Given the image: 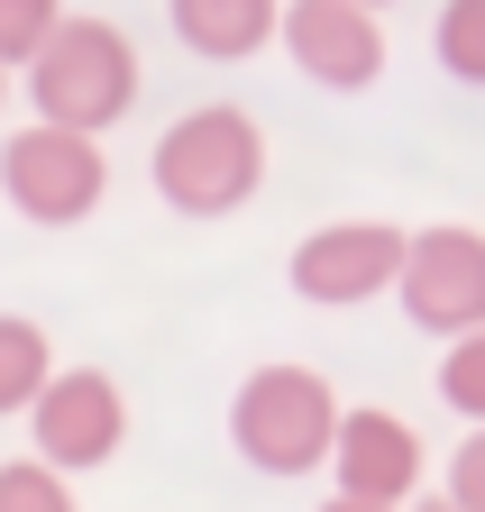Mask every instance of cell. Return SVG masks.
Returning <instances> with one entry per match:
<instances>
[{
    "instance_id": "obj_11",
    "label": "cell",
    "mask_w": 485,
    "mask_h": 512,
    "mask_svg": "<svg viewBox=\"0 0 485 512\" xmlns=\"http://www.w3.org/2000/svg\"><path fill=\"white\" fill-rule=\"evenodd\" d=\"M46 375H55L46 330H37V320H19V311H0V412H28V403L46 394Z\"/></svg>"
},
{
    "instance_id": "obj_15",
    "label": "cell",
    "mask_w": 485,
    "mask_h": 512,
    "mask_svg": "<svg viewBox=\"0 0 485 512\" xmlns=\"http://www.w3.org/2000/svg\"><path fill=\"white\" fill-rule=\"evenodd\" d=\"M440 394L485 430V330H467V339H449V357H440Z\"/></svg>"
},
{
    "instance_id": "obj_18",
    "label": "cell",
    "mask_w": 485,
    "mask_h": 512,
    "mask_svg": "<svg viewBox=\"0 0 485 512\" xmlns=\"http://www.w3.org/2000/svg\"><path fill=\"white\" fill-rule=\"evenodd\" d=\"M412 512H458V503L449 494H412Z\"/></svg>"
},
{
    "instance_id": "obj_1",
    "label": "cell",
    "mask_w": 485,
    "mask_h": 512,
    "mask_svg": "<svg viewBox=\"0 0 485 512\" xmlns=\"http://www.w3.org/2000/svg\"><path fill=\"white\" fill-rule=\"evenodd\" d=\"M257 183H266V128H257L248 110H229V101L184 110V119L156 138V192H165L184 220L238 211Z\"/></svg>"
},
{
    "instance_id": "obj_19",
    "label": "cell",
    "mask_w": 485,
    "mask_h": 512,
    "mask_svg": "<svg viewBox=\"0 0 485 512\" xmlns=\"http://www.w3.org/2000/svg\"><path fill=\"white\" fill-rule=\"evenodd\" d=\"M357 10H385V0H357Z\"/></svg>"
},
{
    "instance_id": "obj_5",
    "label": "cell",
    "mask_w": 485,
    "mask_h": 512,
    "mask_svg": "<svg viewBox=\"0 0 485 512\" xmlns=\"http://www.w3.org/2000/svg\"><path fill=\"white\" fill-rule=\"evenodd\" d=\"M28 430H37V458L55 476L101 467V458H119V439H129V403H119V384L101 366H55L46 394L28 403Z\"/></svg>"
},
{
    "instance_id": "obj_14",
    "label": "cell",
    "mask_w": 485,
    "mask_h": 512,
    "mask_svg": "<svg viewBox=\"0 0 485 512\" xmlns=\"http://www.w3.org/2000/svg\"><path fill=\"white\" fill-rule=\"evenodd\" d=\"M65 28L55 0H0V64H37V46Z\"/></svg>"
},
{
    "instance_id": "obj_10",
    "label": "cell",
    "mask_w": 485,
    "mask_h": 512,
    "mask_svg": "<svg viewBox=\"0 0 485 512\" xmlns=\"http://www.w3.org/2000/svg\"><path fill=\"white\" fill-rule=\"evenodd\" d=\"M165 19H174V37H184L193 55L238 64V55H257L284 28V0H165Z\"/></svg>"
},
{
    "instance_id": "obj_6",
    "label": "cell",
    "mask_w": 485,
    "mask_h": 512,
    "mask_svg": "<svg viewBox=\"0 0 485 512\" xmlns=\"http://www.w3.org/2000/svg\"><path fill=\"white\" fill-rule=\"evenodd\" d=\"M403 229H385V220H330V229H312L293 247V293L302 302H321V311H348V302H376V293H394V275H403Z\"/></svg>"
},
{
    "instance_id": "obj_3",
    "label": "cell",
    "mask_w": 485,
    "mask_h": 512,
    "mask_svg": "<svg viewBox=\"0 0 485 512\" xmlns=\"http://www.w3.org/2000/svg\"><path fill=\"white\" fill-rule=\"evenodd\" d=\"M229 439H238V458L266 467V476H312L330 458V439H339L330 375H312V366H257L248 384H238V403H229Z\"/></svg>"
},
{
    "instance_id": "obj_16",
    "label": "cell",
    "mask_w": 485,
    "mask_h": 512,
    "mask_svg": "<svg viewBox=\"0 0 485 512\" xmlns=\"http://www.w3.org/2000/svg\"><path fill=\"white\" fill-rule=\"evenodd\" d=\"M449 503H458V512H485V430L458 439V458H449Z\"/></svg>"
},
{
    "instance_id": "obj_13",
    "label": "cell",
    "mask_w": 485,
    "mask_h": 512,
    "mask_svg": "<svg viewBox=\"0 0 485 512\" xmlns=\"http://www.w3.org/2000/svg\"><path fill=\"white\" fill-rule=\"evenodd\" d=\"M0 512H74V485L46 458H10L0 467Z\"/></svg>"
},
{
    "instance_id": "obj_17",
    "label": "cell",
    "mask_w": 485,
    "mask_h": 512,
    "mask_svg": "<svg viewBox=\"0 0 485 512\" xmlns=\"http://www.w3.org/2000/svg\"><path fill=\"white\" fill-rule=\"evenodd\" d=\"M321 512H385V503H357V494H330Z\"/></svg>"
},
{
    "instance_id": "obj_9",
    "label": "cell",
    "mask_w": 485,
    "mask_h": 512,
    "mask_svg": "<svg viewBox=\"0 0 485 512\" xmlns=\"http://www.w3.org/2000/svg\"><path fill=\"white\" fill-rule=\"evenodd\" d=\"M330 467H339V494L403 512V503L421 494V430H412L403 412H376V403H357V412H339Z\"/></svg>"
},
{
    "instance_id": "obj_8",
    "label": "cell",
    "mask_w": 485,
    "mask_h": 512,
    "mask_svg": "<svg viewBox=\"0 0 485 512\" xmlns=\"http://www.w3.org/2000/svg\"><path fill=\"white\" fill-rule=\"evenodd\" d=\"M275 37L321 92H367L385 74V28H376V10H357V0H293Z\"/></svg>"
},
{
    "instance_id": "obj_7",
    "label": "cell",
    "mask_w": 485,
    "mask_h": 512,
    "mask_svg": "<svg viewBox=\"0 0 485 512\" xmlns=\"http://www.w3.org/2000/svg\"><path fill=\"white\" fill-rule=\"evenodd\" d=\"M403 311L440 339H467L485 330V238L476 229H421L403 247V275H394Z\"/></svg>"
},
{
    "instance_id": "obj_12",
    "label": "cell",
    "mask_w": 485,
    "mask_h": 512,
    "mask_svg": "<svg viewBox=\"0 0 485 512\" xmlns=\"http://www.w3.org/2000/svg\"><path fill=\"white\" fill-rule=\"evenodd\" d=\"M431 46H440V64H449L458 83H485V0H449Z\"/></svg>"
},
{
    "instance_id": "obj_4",
    "label": "cell",
    "mask_w": 485,
    "mask_h": 512,
    "mask_svg": "<svg viewBox=\"0 0 485 512\" xmlns=\"http://www.w3.org/2000/svg\"><path fill=\"white\" fill-rule=\"evenodd\" d=\"M101 183H110L101 138H74V128L28 119L19 138L0 147V192H10V211L37 220V229H74V220H92V211H101Z\"/></svg>"
},
{
    "instance_id": "obj_2",
    "label": "cell",
    "mask_w": 485,
    "mask_h": 512,
    "mask_svg": "<svg viewBox=\"0 0 485 512\" xmlns=\"http://www.w3.org/2000/svg\"><path fill=\"white\" fill-rule=\"evenodd\" d=\"M28 101H37L46 128L101 138V128L129 119V101H138V46L110 19H65L37 46V64H28Z\"/></svg>"
},
{
    "instance_id": "obj_20",
    "label": "cell",
    "mask_w": 485,
    "mask_h": 512,
    "mask_svg": "<svg viewBox=\"0 0 485 512\" xmlns=\"http://www.w3.org/2000/svg\"><path fill=\"white\" fill-rule=\"evenodd\" d=\"M0 74H10V64H0ZM0 92H10V83H0Z\"/></svg>"
}]
</instances>
